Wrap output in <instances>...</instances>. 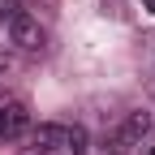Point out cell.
I'll return each mask as SVG.
<instances>
[{
  "instance_id": "cell-2",
  "label": "cell",
  "mask_w": 155,
  "mask_h": 155,
  "mask_svg": "<svg viewBox=\"0 0 155 155\" xmlns=\"http://www.w3.org/2000/svg\"><path fill=\"white\" fill-rule=\"evenodd\" d=\"M151 125H155V116H151L147 108H134V112H125L121 129H116V147H138L147 134H151Z\"/></svg>"
},
{
  "instance_id": "cell-8",
  "label": "cell",
  "mask_w": 155,
  "mask_h": 155,
  "mask_svg": "<svg viewBox=\"0 0 155 155\" xmlns=\"http://www.w3.org/2000/svg\"><path fill=\"white\" fill-rule=\"evenodd\" d=\"M147 155H155V147H151V151H147Z\"/></svg>"
},
{
  "instance_id": "cell-6",
  "label": "cell",
  "mask_w": 155,
  "mask_h": 155,
  "mask_svg": "<svg viewBox=\"0 0 155 155\" xmlns=\"http://www.w3.org/2000/svg\"><path fill=\"white\" fill-rule=\"evenodd\" d=\"M17 9H22V5H17V0H0V26H5V22H9V17L17 13Z\"/></svg>"
},
{
  "instance_id": "cell-7",
  "label": "cell",
  "mask_w": 155,
  "mask_h": 155,
  "mask_svg": "<svg viewBox=\"0 0 155 155\" xmlns=\"http://www.w3.org/2000/svg\"><path fill=\"white\" fill-rule=\"evenodd\" d=\"M142 9H147V13H155V0H142Z\"/></svg>"
},
{
  "instance_id": "cell-1",
  "label": "cell",
  "mask_w": 155,
  "mask_h": 155,
  "mask_svg": "<svg viewBox=\"0 0 155 155\" xmlns=\"http://www.w3.org/2000/svg\"><path fill=\"white\" fill-rule=\"evenodd\" d=\"M5 39H9L17 52H43L48 30H43V22H39V17H30L26 9H17L9 22H5Z\"/></svg>"
},
{
  "instance_id": "cell-4",
  "label": "cell",
  "mask_w": 155,
  "mask_h": 155,
  "mask_svg": "<svg viewBox=\"0 0 155 155\" xmlns=\"http://www.w3.org/2000/svg\"><path fill=\"white\" fill-rule=\"evenodd\" d=\"M30 147L43 151V155L65 151V125H61V121H39V125H30Z\"/></svg>"
},
{
  "instance_id": "cell-3",
  "label": "cell",
  "mask_w": 155,
  "mask_h": 155,
  "mask_svg": "<svg viewBox=\"0 0 155 155\" xmlns=\"http://www.w3.org/2000/svg\"><path fill=\"white\" fill-rule=\"evenodd\" d=\"M22 134H30L26 104H0V142H13V138H22Z\"/></svg>"
},
{
  "instance_id": "cell-5",
  "label": "cell",
  "mask_w": 155,
  "mask_h": 155,
  "mask_svg": "<svg viewBox=\"0 0 155 155\" xmlns=\"http://www.w3.org/2000/svg\"><path fill=\"white\" fill-rule=\"evenodd\" d=\"M86 151H91L86 125H65V155H86Z\"/></svg>"
}]
</instances>
